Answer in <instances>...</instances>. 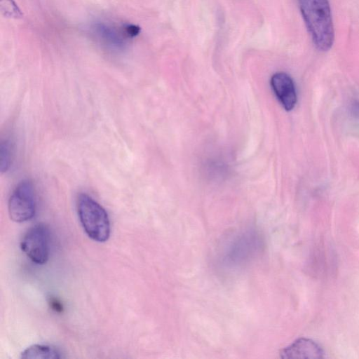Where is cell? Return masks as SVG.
I'll return each mask as SVG.
<instances>
[{"mask_svg": "<svg viewBox=\"0 0 359 359\" xmlns=\"http://www.w3.org/2000/svg\"><path fill=\"white\" fill-rule=\"evenodd\" d=\"M20 247L33 262L45 264L49 256V232L47 227L42 224L32 226L24 235Z\"/></svg>", "mask_w": 359, "mask_h": 359, "instance_id": "277c9868", "label": "cell"}, {"mask_svg": "<svg viewBox=\"0 0 359 359\" xmlns=\"http://www.w3.org/2000/svg\"><path fill=\"white\" fill-rule=\"evenodd\" d=\"M62 356L55 348L44 344H34L21 353L24 359H59Z\"/></svg>", "mask_w": 359, "mask_h": 359, "instance_id": "52a82bcc", "label": "cell"}, {"mask_svg": "<svg viewBox=\"0 0 359 359\" xmlns=\"http://www.w3.org/2000/svg\"><path fill=\"white\" fill-rule=\"evenodd\" d=\"M1 11L8 18H20L22 14L13 0H1Z\"/></svg>", "mask_w": 359, "mask_h": 359, "instance_id": "9c48e42d", "label": "cell"}, {"mask_svg": "<svg viewBox=\"0 0 359 359\" xmlns=\"http://www.w3.org/2000/svg\"><path fill=\"white\" fill-rule=\"evenodd\" d=\"M298 3L313 44L320 51H328L334 39L328 0H298Z\"/></svg>", "mask_w": 359, "mask_h": 359, "instance_id": "6da1fadb", "label": "cell"}, {"mask_svg": "<svg viewBox=\"0 0 359 359\" xmlns=\"http://www.w3.org/2000/svg\"><path fill=\"white\" fill-rule=\"evenodd\" d=\"M10 218L15 222L31 219L36 212V194L33 184L20 182L11 195L8 203Z\"/></svg>", "mask_w": 359, "mask_h": 359, "instance_id": "3957f363", "label": "cell"}, {"mask_svg": "<svg viewBox=\"0 0 359 359\" xmlns=\"http://www.w3.org/2000/svg\"><path fill=\"white\" fill-rule=\"evenodd\" d=\"M0 160L1 171L2 172H6L10 168L11 163V147L8 141L1 143Z\"/></svg>", "mask_w": 359, "mask_h": 359, "instance_id": "ba28073f", "label": "cell"}, {"mask_svg": "<svg viewBox=\"0 0 359 359\" xmlns=\"http://www.w3.org/2000/svg\"><path fill=\"white\" fill-rule=\"evenodd\" d=\"M123 32L128 37H133L140 32V27L134 25H128L124 27Z\"/></svg>", "mask_w": 359, "mask_h": 359, "instance_id": "30bf717a", "label": "cell"}, {"mask_svg": "<svg viewBox=\"0 0 359 359\" xmlns=\"http://www.w3.org/2000/svg\"><path fill=\"white\" fill-rule=\"evenodd\" d=\"M76 204L80 222L88 237L100 243L107 241L111 229L104 208L86 194H79Z\"/></svg>", "mask_w": 359, "mask_h": 359, "instance_id": "7a4b0ae2", "label": "cell"}, {"mask_svg": "<svg viewBox=\"0 0 359 359\" xmlns=\"http://www.w3.org/2000/svg\"><path fill=\"white\" fill-rule=\"evenodd\" d=\"M271 85L285 109L287 111L292 110L297 102V94L291 77L284 72L276 73L271 77Z\"/></svg>", "mask_w": 359, "mask_h": 359, "instance_id": "5b68a950", "label": "cell"}, {"mask_svg": "<svg viewBox=\"0 0 359 359\" xmlns=\"http://www.w3.org/2000/svg\"><path fill=\"white\" fill-rule=\"evenodd\" d=\"M282 358H324L322 348L311 339L301 338L284 348L280 353Z\"/></svg>", "mask_w": 359, "mask_h": 359, "instance_id": "8992f818", "label": "cell"}]
</instances>
